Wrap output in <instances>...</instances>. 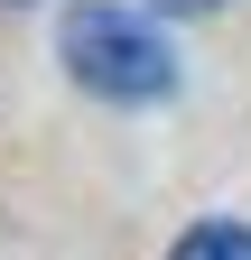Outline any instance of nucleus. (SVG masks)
I'll list each match as a JSON object with an SVG mask.
<instances>
[{"label": "nucleus", "instance_id": "3", "mask_svg": "<svg viewBox=\"0 0 251 260\" xmlns=\"http://www.w3.org/2000/svg\"><path fill=\"white\" fill-rule=\"evenodd\" d=\"M159 19H205V10H224V0H149Z\"/></svg>", "mask_w": 251, "mask_h": 260}, {"label": "nucleus", "instance_id": "4", "mask_svg": "<svg viewBox=\"0 0 251 260\" xmlns=\"http://www.w3.org/2000/svg\"><path fill=\"white\" fill-rule=\"evenodd\" d=\"M0 10H28V0H0Z\"/></svg>", "mask_w": 251, "mask_h": 260}, {"label": "nucleus", "instance_id": "1", "mask_svg": "<svg viewBox=\"0 0 251 260\" xmlns=\"http://www.w3.org/2000/svg\"><path fill=\"white\" fill-rule=\"evenodd\" d=\"M56 56L93 103H168L177 93V47L168 28L131 0H75L56 28Z\"/></svg>", "mask_w": 251, "mask_h": 260}, {"label": "nucleus", "instance_id": "2", "mask_svg": "<svg viewBox=\"0 0 251 260\" xmlns=\"http://www.w3.org/2000/svg\"><path fill=\"white\" fill-rule=\"evenodd\" d=\"M168 260H251V223H233V214H214V223H186Z\"/></svg>", "mask_w": 251, "mask_h": 260}]
</instances>
